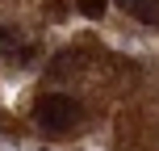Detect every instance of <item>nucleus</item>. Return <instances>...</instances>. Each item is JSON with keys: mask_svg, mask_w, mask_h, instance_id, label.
Masks as SVG:
<instances>
[{"mask_svg": "<svg viewBox=\"0 0 159 151\" xmlns=\"http://www.w3.org/2000/svg\"><path fill=\"white\" fill-rule=\"evenodd\" d=\"M34 113H38V126H42V130H75L80 118H84V109H80L71 97H63V92L42 97Z\"/></svg>", "mask_w": 159, "mask_h": 151, "instance_id": "obj_1", "label": "nucleus"}, {"mask_svg": "<svg viewBox=\"0 0 159 151\" xmlns=\"http://www.w3.org/2000/svg\"><path fill=\"white\" fill-rule=\"evenodd\" d=\"M121 8H126L134 21H143V25H159V0H117Z\"/></svg>", "mask_w": 159, "mask_h": 151, "instance_id": "obj_2", "label": "nucleus"}, {"mask_svg": "<svg viewBox=\"0 0 159 151\" xmlns=\"http://www.w3.org/2000/svg\"><path fill=\"white\" fill-rule=\"evenodd\" d=\"M21 42H17V34L13 30H8V25H0V55H8V59H13V55H21Z\"/></svg>", "mask_w": 159, "mask_h": 151, "instance_id": "obj_3", "label": "nucleus"}, {"mask_svg": "<svg viewBox=\"0 0 159 151\" xmlns=\"http://www.w3.org/2000/svg\"><path fill=\"white\" fill-rule=\"evenodd\" d=\"M105 4H109V0H80V13H84V17H101Z\"/></svg>", "mask_w": 159, "mask_h": 151, "instance_id": "obj_4", "label": "nucleus"}]
</instances>
